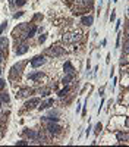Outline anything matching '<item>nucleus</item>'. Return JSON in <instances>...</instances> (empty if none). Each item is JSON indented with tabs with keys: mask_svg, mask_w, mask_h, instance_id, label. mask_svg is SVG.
<instances>
[{
	"mask_svg": "<svg viewBox=\"0 0 129 147\" xmlns=\"http://www.w3.org/2000/svg\"><path fill=\"white\" fill-rule=\"evenodd\" d=\"M116 137H117L119 141H128V134L126 132H117Z\"/></svg>",
	"mask_w": 129,
	"mask_h": 147,
	"instance_id": "13",
	"label": "nucleus"
},
{
	"mask_svg": "<svg viewBox=\"0 0 129 147\" xmlns=\"http://www.w3.org/2000/svg\"><path fill=\"white\" fill-rule=\"evenodd\" d=\"M31 93H32L31 88H22V90H19V97H28Z\"/></svg>",
	"mask_w": 129,
	"mask_h": 147,
	"instance_id": "11",
	"label": "nucleus"
},
{
	"mask_svg": "<svg viewBox=\"0 0 129 147\" xmlns=\"http://www.w3.org/2000/svg\"><path fill=\"white\" fill-rule=\"evenodd\" d=\"M0 74H2V71H0Z\"/></svg>",
	"mask_w": 129,
	"mask_h": 147,
	"instance_id": "31",
	"label": "nucleus"
},
{
	"mask_svg": "<svg viewBox=\"0 0 129 147\" xmlns=\"http://www.w3.org/2000/svg\"><path fill=\"white\" fill-rule=\"evenodd\" d=\"M28 52V44H25V43H21L18 47H16V55H23V53H27Z\"/></svg>",
	"mask_w": 129,
	"mask_h": 147,
	"instance_id": "7",
	"label": "nucleus"
},
{
	"mask_svg": "<svg viewBox=\"0 0 129 147\" xmlns=\"http://www.w3.org/2000/svg\"><path fill=\"white\" fill-rule=\"evenodd\" d=\"M16 144H21V146H25V144H28V141H25V140H21V141H16Z\"/></svg>",
	"mask_w": 129,
	"mask_h": 147,
	"instance_id": "25",
	"label": "nucleus"
},
{
	"mask_svg": "<svg viewBox=\"0 0 129 147\" xmlns=\"http://www.w3.org/2000/svg\"><path fill=\"white\" fill-rule=\"evenodd\" d=\"M81 21H82V24H84V25H88V27H90V25H92L94 18L88 15V16H82V19H81Z\"/></svg>",
	"mask_w": 129,
	"mask_h": 147,
	"instance_id": "10",
	"label": "nucleus"
},
{
	"mask_svg": "<svg viewBox=\"0 0 129 147\" xmlns=\"http://www.w3.org/2000/svg\"><path fill=\"white\" fill-rule=\"evenodd\" d=\"M41 77H43V74H41V72H37V74H31V75H29V80L35 81V80H40Z\"/></svg>",
	"mask_w": 129,
	"mask_h": 147,
	"instance_id": "17",
	"label": "nucleus"
},
{
	"mask_svg": "<svg viewBox=\"0 0 129 147\" xmlns=\"http://www.w3.org/2000/svg\"><path fill=\"white\" fill-rule=\"evenodd\" d=\"M25 134H27L29 138H32V140H38L40 138V132H35L32 129H25Z\"/></svg>",
	"mask_w": 129,
	"mask_h": 147,
	"instance_id": "8",
	"label": "nucleus"
},
{
	"mask_svg": "<svg viewBox=\"0 0 129 147\" xmlns=\"http://www.w3.org/2000/svg\"><path fill=\"white\" fill-rule=\"evenodd\" d=\"M44 41H45V35H41L40 37V43H44Z\"/></svg>",
	"mask_w": 129,
	"mask_h": 147,
	"instance_id": "29",
	"label": "nucleus"
},
{
	"mask_svg": "<svg viewBox=\"0 0 129 147\" xmlns=\"http://www.w3.org/2000/svg\"><path fill=\"white\" fill-rule=\"evenodd\" d=\"M6 47H7V40L5 38V37H0V49H2V50H6Z\"/></svg>",
	"mask_w": 129,
	"mask_h": 147,
	"instance_id": "15",
	"label": "nucleus"
},
{
	"mask_svg": "<svg viewBox=\"0 0 129 147\" xmlns=\"http://www.w3.org/2000/svg\"><path fill=\"white\" fill-rule=\"evenodd\" d=\"M120 63L122 65H128V55H122V57H120Z\"/></svg>",
	"mask_w": 129,
	"mask_h": 147,
	"instance_id": "19",
	"label": "nucleus"
},
{
	"mask_svg": "<svg viewBox=\"0 0 129 147\" xmlns=\"http://www.w3.org/2000/svg\"><path fill=\"white\" fill-rule=\"evenodd\" d=\"M5 55H6V50H2V49H0V62L5 59Z\"/></svg>",
	"mask_w": 129,
	"mask_h": 147,
	"instance_id": "21",
	"label": "nucleus"
},
{
	"mask_svg": "<svg viewBox=\"0 0 129 147\" xmlns=\"http://www.w3.org/2000/svg\"><path fill=\"white\" fill-rule=\"evenodd\" d=\"M44 63H45V57L44 56H35V57L31 59V66L32 68H40Z\"/></svg>",
	"mask_w": 129,
	"mask_h": 147,
	"instance_id": "4",
	"label": "nucleus"
},
{
	"mask_svg": "<svg viewBox=\"0 0 129 147\" xmlns=\"http://www.w3.org/2000/svg\"><path fill=\"white\" fill-rule=\"evenodd\" d=\"M5 85H6V82H5L3 80H0V90H2V88L5 87Z\"/></svg>",
	"mask_w": 129,
	"mask_h": 147,
	"instance_id": "28",
	"label": "nucleus"
},
{
	"mask_svg": "<svg viewBox=\"0 0 129 147\" xmlns=\"http://www.w3.org/2000/svg\"><path fill=\"white\" fill-rule=\"evenodd\" d=\"M116 10H112V15H110V21H114V18H116V13H114Z\"/></svg>",
	"mask_w": 129,
	"mask_h": 147,
	"instance_id": "26",
	"label": "nucleus"
},
{
	"mask_svg": "<svg viewBox=\"0 0 129 147\" xmlns=\"http://www.w3.org/2000/svg\"><path fill=\"white\" fill-rule=\"evenodd\" d=\"M0 102L2 103H9V94L5 91H0Z\"/></svg>",
	"mask_w": 129,
	"mask_h": 147,
	"instance_id": "12",
	"label": "nucleus"
},
{
	"mask_svg": "<svg viewBox=\"0 0 129 147\" xmlns=\"http://www.w3.org/2000/svg\"><path fill=\"white\" fill-rule=\"evenodd\" d=\"M23 66H25V63L23 62H19V63H16V65H13L10 68V77L13 78V77H19L21 75V72H22V69H23Z\"/></svg>",
	"mask_w": 129,
	"mask_h": 147,
	"instance_id": "3",
	"label": "nucleus"
},
{
	"mask_svg": "<svg viewBox=\"0 0 129 147\" xmlns=\"http://www.w3.org/2000/svg\"><path fill=\"white\" fill-rule=\"evenodd\" d=\"M63 71L66 72V74H75L74 71V66H72V63L70 62H65V65H63Z\"/></svg>",
	"mask_w": 129,
	"mask_h": 147,
	"instance_id": "9",
	"label": "nucleus"
},
{
	"mask_svg": "<svg viewBox=\"0 0 129 147\" xmlns=\"http://www.w3.org/2000/svg\"><path fill=\"white\" fill-rule=\"evenodd\" d=\"M65 53V50L62 47H59V46H51L50 49H47L45 50V55H49V56H53V57H57V56H62Z\"/></svg>",
	"mask_w": 129,
	"mask_h": 147,
	"instance_id": "2",
	"label": "nucleus"
},
{
	"mask_svg": "<svg viewBox=\"0 0 129 147\" xmlns=\"http://www.w3.org/2000/svg\"><path fill=\"white\" fill-rule=\"evenodd\" d=\"M23 15V12H18V13H15V18H18V16H22Z\"/></svg>",
	"mask_w": 129,
	"mask_h": 147,
	"instance_id": "30",
	"label": "nucleus"
},
{
	"mask_svg": "<svg viewBox=\"0 0 129 147\" xmlns=\"http://www.w3.org/2000/svg\"><path fill=\"white\" fill-rule=\"evenodd\" d=\"M81 38V31H70V32H66V34H63V37H62V40L65 41V43H76L78 40Z\"/></svg>",
	"mask_w": 129,
	"mask_h": 147,
	"instance_id": "1",
	"label": "nucleus"
},
{
	"mask_svg": "<svg viewBox=\"0 0 129 147\" xmlns=\"http://www.w3.org/2000/svg\"><path fill=\"white\" fill-rule=\"evenodd\" d=\"M3 137H5V129H3V127H0V140Z\"/></svg>",
	"mask_w": 129,
	"mask_h": 147,
	"instance_id": "24",
	"label": "nucleus"
},
{
	"mask_svg": "<svg viewBox=\"0 0 129 147\" xmlns=\"http://www.w3.org/2000/svg\"><path fill=\"white\" fill-rule=\"evenodd\" d=\"M0 105H2V102H0Z\"/></svg>",
	"mask_w": 129,
	"mask_h": 147,
	"instance_id": "32",
	"label": "nucleus"
},
{
	"mask_svg": "<svg viewBox=\"0 0 129 147\" xmlns=\"http://www.w3.org/2000/svg\"><path fill=\"white\" fill-rule=\"evenodd\" d=\"M101 124H97V127H96V134H100V131H101Z\"/></svg>",
	"mask_w": 129,
	"mask_h": 147,
	"instance_id": "23",
	"label": "nucleus"
},
{
	"mask_svg": "<svg viewBox=\"0 0 129 147\" xmlns=\"http://www.w3.org/2000/svg\"><path fill=\"white\" fill-rule=\"evenodd\" d=\"M37 105H40V99H38V97H34V99H31V100H28L25 103V107L27 109H32V107H35Z\"/></svg>",
	"mask_w": 129,
	"mask_h": 147,
	"instance_id": "6",
	"label": "nucleus"
},
{
	"mask_svg": "<svg viewBox=\"0 0 129 147\" xmlns=\"http://www.w3.org/2000/svg\"><path fill=\"white\" fill-rule=\"evenodd\" d=\"M45 128H47V131H49L50 134H53V136H56V134H59V132L62 131V128L59 127V125L56 124V122H54V124L51 122V124H49V125H47Z\"/></svg>",
	"mask_w": 129,
	"mask_h": 147,
	"instance_id": "5",
	"label": "nucleus"
},
{
	"mask_svg": "<svg viewBox=\"0 0 129 147\" xmlns=\"http://www.w3.org/2000/svg\"><path fill=\"white\" fill-rule=\"evenodd\" d=\"M120 35H122V34H119V35H117V41H116V46H117V47L120 46Z\"/></svg>",
	"mask_w": 129,
	"mask_h": 147,
	"instance_id": "27",
	"label": "nucleus"
},
{
	"mask_svg": "<svg viewBox=\"0 0 129 147\" xmlns=\"http://www.w3.org/2000/svg\"><path fill=\"white\" fill-rule=\"evenodd\" d=\"M6 27H7V22H3V24H2V25H0V34H2V32H3V30H5Z\"/></svg>",
	"mask_w": 129,
	"mask_h": 147,
	"instance_id": "22",
	"label": "nucleus"
},
{
	"mask_svg": "<svg viewBox=\"0 0 129 147\" xmlns=\"http://www.w3.org/2000/svg\"><path fill=\"white\" fill-rule=\"evenodd\" d=\"M53 103H54V102H53V99H49V100H47L45 103H41V106H40V110H41V109H47V107H50Z\"/></svg>",
	"mask_w": 129,
	"mask_h": 147,
	"instance_id": "14",
	"label": "nucleus"
},
{
	"mask_svg": "<svg viewBox=\"0 0 129 147\" xmlns=\"http://www.w3.org/2000/svg\"><path fill=\"white\" fill-rule=\"evenodd\" d=\"M40 94H41L43 97L49 96V94H50V88H41V90H40Z\"/></svg>",
	"mask_w": 129,
	"mask_h": 147,
	"instance_id": "18",
	"label": "nucleus"
},
{
	"mask_svg": "<svg viewBox=\"0 0 129 147\" xmlns=\"http://www.w3.org/2000/svg\"><path fill=\"white\" fill-rule=\"evenodd\" d=\"M74 77H75V74H68V75L62 80V82H63V84H68L69 81H72V80H74Z\"/></svg>",
	"mask_w": 129,
	"mask_h": 147,
	"instance_id": "16",
	"label": "nucleus"
},
{
	"mask_svg": "<svg viewBox=\"0 0 129 147\" xmlns=\"http://www.w3.org/2000/svg\"><path fill=\"white\" fill-rule=\"evenodd\" d=\"M69 91V88L68 87H65L63 90H60V91H59V96H60V97H63V96H66V93Z\"/></svg>",
	"mask_w": 129,
	"mask_h": 147,
	"instance_id": "20",
	"label": "nucleus"
}]
</instances>
